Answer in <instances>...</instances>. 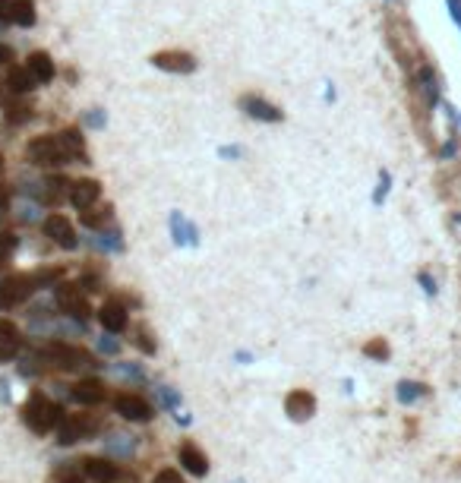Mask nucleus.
I'll list each match as a JSON object with an SVG mask.
<instances>
[{
  "mask_svg": "<svg viewBox=\"0 0 461 483\" xmlns=\"http://www.w3.org/2000/svg\"><path fill=\"white\" fill-rule=\"evenodd\" d=\"M180 465H184L189 474H196V477H202V474L209 471V458L199 452V448L193 446V442H187V446H180Z\"/></svg>",
  "mask_w": 461,
  "mask_h": 483,
  "instance_id": "17",
  "label": "nucleus"
},
{
  "mask_svg": "<svg viewBox=\"0 0 461 483\" xmlns=\"http://www.w3.org/2000/svg\"><path fill=\"white\" fill-rule=\"evenodd\" d=\"M171 231H174V243H196V237H199V231H196V224H189L180 212L171 215Z\"/></svg>",
  "mask_w": 461,
  "mask_h": 483,
  "instance_id": "23",
  "label": "nucleus"
},
{
  "mask_svg": "<svg viewBox=\"0 0 461 483\" xmlns=\"http://www.w3.org/2000/svg\"><path fill=\"white\" fill-rule=\"evenodd\" d=\"M83 124H86V127H92V130H105L107 114L101 111V107H89V111H83Z\"/></svg>",
  "mask_w": 461,
  "mask_h": 483,
  "instance_id": "27",
  "label": "nucleus"
},
{
  "mask_svg": "<svg viewBox=\"0 0 461 483\" xmlns=\"http://www.w3.org/2000/svg\"><path fill=\"white\" fill-rule=\"evenodd\" d=\"M98 196H101V183L92 180V177L70 183V202L79 209V212H83V209H89V206H95V202H98Z\"/></svg>",
  "mask_w": 461,
  "mask_h": 483,
  "instance_id": "11",
  "label": "nucleus"
},
{
  "mask_svg": "<svg viewBox=\"0 0 461 483\" xmlns=\"http://www.w3.org/2000/svg\"><path fill=\"white\" fill-rule=\"evenodd\" d=\"M389 187H392V174L389 171H379V183H376V193H373V202L383 206L385 196H389Z\"/></svg>",
  "mask_w": 461,
  "mask_h": 483,
  "instance_id": "28",
  "label": "nucleus"
},
{
  "mask_svg": "<svg viewBox=\"0 0 461 483\" xmlns=\"http://www.w3.org/2000/svg\"><path fill=\"white\" fill-rule=\"evenodd\" d=\"M420 284H424L426 294H436V281H433V278L426 275V272H420Z\"/></svg>",
  "mask_w": 461,
  "mask_h": 483,
  "instance_id": "39",
  "label": "nucleus"
},
{
  "mask_svg": "<svg viewBox=\"0 0 461 483\" xmlns=\"http://www.w3.org/2000/svg\"><path fill=\"white\" fill-rule=\"evenodd\" d=\"M6 120H10L13 127H19V124H25V120H32V111L25 105H13L10 111H6Z\"/></svg>",
  "mask_w": 461,
  "mask_h": 483,
  "instance_id": "30",
  "label": "nucleus"
},
{
  "mask_svg": "<svg viewBox=\"0 0 461 483\" xmlns=\"http://www.w3.org/2000/svg\"><path fill=\"white\" fill-rule=\"evenodd\" d=\"M42 357L47 360V366L54 370H64V373H76V370H86V366H95L92 354L76 348V344H66V342H54L47 344Z\"/></svg>",
  "mask_w": 461,
  "mask_h": 483,
  "instance_id": "3",
  "label": "nucleus"
},
{
  "mask_svg": "<svg viewBox=\"0 0 461 483\" xmlns=\"http://www.w3.org/2000/svg\"><path fill=\"white\" fill-rule=\"evenodd\" d=\"M114 411L124 420H133V424H146V420L152 417V405L142 395H136V392H120V395L114 398Z\"/></svg>",
  "mask_w": 461,
  "mask_h": 483,
  "instance_id": "6",
  "label": "nucleus"
},
{
  "mask_svg": "<svg viewBox=\"0 0 461 483\" xmlns=\"http://www.w3.org/2000/svg\"><path fill=\"white\" fill-rule=\"evenodd\" d=\"M19 348H23V332L16 329V322L0 319V363L16 357Z\"/></svg>",
  "mask_w": 461,
  "mask_h": 483,
  "instance_id": "13",
  "label": "nucleus"
},
{
  "mask_svg": "<svg viewBox=\"0 0 461 483\" xmlns=\"http://www.w3.org/2000/svg\"><path fill=\"white\" fill-rule=\"evenodd\" d=\"M417 79H420V88H424L426 105L436 107V105H439V79H436V73H433V66H426V64L420 66Z\"/></svg>",
  "mask_w": 461,
  "mask_h": 483,
  "instance_id": "22",
  "label": "nucleus"
},
{
  "mask_svg": "<svg viewBox=\"0 0 461 483\" xmlns=\"http://www.w3.org/2000/svg\"><path fill=\"white\" fill-rule=\"evenodd\" d=\"M42 199L47 206H57V202H64V196L70 199V180H64V177H47L42 183Z\"/></svg>",
  "mask_w": 461,
  "mask_h": 483,
  "instance_id": "21",
  "label": "nucleus"
},
{
  "mask_svg": "<svg viewBox=\"0 0 461 483\" xmlns=\"http://www.w3.org/2000/svg\"><path fill=\"white\" fill-rule=\"evenodd\" d=\"M35 4L32 0H13V10H10V23L23 25V29H32L35 25Z\"/></svg>",
  "mask_w": 461,
  "mask_h": 483,
  "instance_id": "24",
  "label": "nucleus"
},
{
  "mask_svg": "<svg viewBox=\"0 0 461 483\" xmlns=\"http://www.w3.org/2000/svg\"><path fill=\"white\" fill-rule=\"evenodd\" d=\"M4 25H6V23H0V32H4Z\"/></svg>",
  "mask_w": 461,
  "mask_h": 483,
  "instance_id": "43",
  "label": "nucleus"
},
{
  "mask_svg": "<svg viewBox=\"0 0 461 483\" xmlns=\"http://www.w3.org/2000/svg\"><path fill=\"white\" fill-rule=\"evenodd\" d=\"M136 344H139V348L146 351V354H155V344L148 342V332H146V329H139V332H136Z\"/></svg>",
  "mask_w": 461,
  "mask_h": 483,
  "instance_id": "36",
  "label": "nucleus"
},
{
  "mask_svg": "<svg viewBox=\"0 0 461 483\" xmlns=\"http://www.w3.org/2000/svg\"><path fill=\"white\" fill-rule=\"evenodd\" d=\"M95 430H98V420H95L92 414H64V420L57 424V436L64 446L79 442V439H89Z\"/></svg>",
  "mask_w": 461,
  "mask_h": 483,
  "instance_id": "5",
  "label": "nucleus"
},
{
  "mask_svg": "<svg viewBox=\"0 0 461 483\" xmlns=\"http://www.w3.org/2000/svg\"><path fill=\"white\" fill-rule=\"evenodd\" d=\"M25 70L35 76V83H51V79H54V60H51V54L32 51L29 60H25Z\"/></svg>",
  "mask_w": 461,
  "mask_h": 483,
  "instance_id": "15",
  "label": "nucleus"
},
{
  "mask_svg": "<svg viewBox=\"0 0 461 483\" xmlns=\"http://www.w3.org/2000/svg\"><path fill=\"white\" fill-rule=\"evenodd\" d=\"M10 10H13V0H0V23H10Z\"/></svg>",
  "mask_w": 461,
  "mask_h": 483,
  "instance_id": "40",
  "label": "nucleus"
},
{
  "mask_svg": "<svg viewBox=\"0 0 461 483\" xmlns=\"http://www.w3.org/2000/svg\"><path fill=\"white\" fill-rule=\"evenodd\" d=\"M0 101H4V83H0Z\"/></svg>",
  "mask_w": 461,
  "mask_h": 483,
  "instance_id": "42",
  "label": "nucleus"
},
{
  "mask_svg": "<svg viewBox=\"0 0 461 483\" xmlns=\"http://www.w3.org/2000/svg\"><path fill=\"white\" fill-rule=\"evenodd\" d=\"M13 60V47L10 45H0V64H10Z\"/></svg>",
  "mask_w": 461,
  "mask_h": 483,
  "instance_id": "41",
  "label": "nucleus"
},
{
  "mask_svg": "<svg viewBox=\"0 0 461 483\" xmlns=\"http://www.w3.org/2000/svg\"><path fill=\"white\" fill-rule=\"evenodd\" d=\"M218 155H221V158H240V155H243V149L240 146H225V149H218Z\"/></svg>",
  "mask_w": 461,
  "mask_h": 483,
  "instance_id": "37",
  "label": "nucleus"
},
{
  "mask_svg": "<svg viewBox=\"0 0 461 483\" xmlns=\"http://www.w3.org/2000/svg\"><path fill=\"white\" fill-rule=\"evenodd\" d=\"M152 66H158L165 73H193L196 57L189 51H158L152 54Z\"/></svg>",
  "mask_w": 461,
  "mask_h": 483,
  "instance_id": "9",
  "label": "nucleus"
},
{
  "mask_svg": "<svg viewBox=\"0 0 461 483\" xmlns=\"http://www.w3.org/2000/svg\"><path fill=\"white\" fill-rule=\"evenodd\" d=\"M42 231H45V237L47 240H54L57 247H64V250H76V231H73V224H70V219H64V215H47V219L42 221Z\"/></svg>",
  "mask_w": 461,
  "mask_h": 483,
  "instance_id": "7",
  "label": "nucleus"
},
{
  "mask_svg": "<svg viewBox=\"0 0 461 483\" xmlns=\"http://www.w3.org/2000/svg\"><path fill=\"white\" fill-rule=\"evenodd\" d=\"M284 411L291 414V420H310L316 414V398L303 389H294L284 398Z\"/></svg>",
  "mask_w": 461,
  "mask_h": 483,
  "instance_id": "12",
  "label": "nucleus"
},
{
  "mask_svg": "<svg viewBox=\"0 0 461 483\" xmlns=\"http://www.w3.org/2000/svg\"><path fill=\"white\" fill-rule=\"evenodd\" d=\"M363 354H367V357H373V360H385V357H389V344H385L383 338H373L367 348H363Z\"/></svg>",
  "mask_w": 461,
  "mask_h": 483,
  "instance_id": "29",
  "label": "nucleus"
},
{
  "mask_svg": "<svg viewBox=\"0 0 461 483\" xmlns=\"http://www.w3.org/2000/svg\"><path fill=\"white\" fill-rule=\"evenodd\" d=\"M57 307L73 319H86L89 316V303L79 294V284H60L57 288Z\"/></svg>",
  "mask_w": 461,
  "mask_h": 483,
  "instance_id": "10",
  "label": "nucleus"
},
{
  "mask_svg": "<svg viewBox=\"0 0 461 483\" xmlns=\"http://www.w3.org/2000/svg\"><path fill=\"white\" fill-rule=\"evenodd\" d=\"M73 398L86 407H95L105 401V385H101L98 379H79V383L73 385Z\"/></svg>",
  "mask_w": 461,
  "mask_h": 483,
  "instance_id": "14",
  "label": "nucleus"
},
{
  "mask_svg": "<svg viewBox=\"0 0 461 483\" xmlns=\"http://www.w3.org/2000/svg\"><path fill=\"white\" fill-rule=\"evenodd\" d=\"M35 219H38L35 206H23V209H19V221H35Z\"/></svg>",
  "mask_w": 461,
  "mask_h": 483,
  "instance_id": "38",
  "label": "nucleus"
},
{
  "mask_svg": "<svg viewBox=\"0 0 461 483\" xmlns=\"http://www.w3.org/2000/svg\"><path fill=\"white\" fill-rule=\"evenodd\" d=\"M86 477H92L95 483H111L117 480V465H111V461L105 458H86Z\"/></svg>",
  "mask_w": 461,
  "mask_h": 483,
  "instance_id": "19",
  "label": "nucleus"
},
{
  "mask_svg": "<svg viewBox=\"0 0 461 483\" xmlns=\"http://www.w3.org/2000/svg\"><path fill=\"white\" fill-rule=\"evenodd\" d=\"M23 420H25V426H29V430H35V433H51L54 426H57L60 420H64V411H60V407L54 405L51 398L32 395V398L23 405Z\"/></svg>",
  "mask_w": 461,
  "mask_h": 483,
  "instance_id": "2",
  "label": "nucleus"
},
{
  "mask_svg": "<svg viewBox=\"0 0 461 483\" xmlns=\"http://www.w3.org/2000/svg\"><path fill=\"white\" fill-rule=\"evenodd\" d=\"M98 319L107 332H124L127 329V310H124V303H117V301H107L105 307L98 310Z\"/></svg>",
  "mask_w": 461,
  "mask_h": 483,
  "instance_id": "16",
  "label": "nucleus"
},
{
  "mask_svg": "<svg viewBox=\"0 0 461 483\" xmlns=\"http://www.w3.org/2000/svg\"><path fill=\"white\" fill-rule=\"evenodd\" d=\"M240 111L247 114L250 120H262V124H278L284 117L281 107H275L272 101L259 98V95H243L240 98Z\"/></svg>",
  "mask_w": 461,
  "mask_h": 483,
  "instance_id": "8",
  "label": "nucleus"
},
{
  "mask_svg": "<svg viewBox=\"0 0 461 483\" xmlns=\"http://www.w3.org/2000/svg\"><path fill=\"white\" fill-rule=\"evenodd\" d=\"M25 158H29V165H35V168H64V165H73V155L66 152L60 133L57 136H35V139L25 146Z\"/></svg>",
  "mask_w": 461,
  "mask_h": 483,
  "instance_id": "1",
  "label": "nucleus"
},
{
  "mask_svg": "<svg viewBox=\"0 0 461 483\" xmlns=\"http://www.w3.org/2000/svg\"><path fill=\"white\" fill-rule=\"evenodd\" d=\"M424 385H420V383H402V385H398V398H402V401H414L417 395H424Z\"/></svg>",
  "mask_w": 461,
  "mask_h": 483,
  "instance_id": "31",
  "label": "nucleus"
},
{
  "mask_svg": "<svg viewBox=\"0 0 461 483\" xmlns=\"http://www.w3.org/2000/svg\"><path fill=\"white\" fill-rule=\"evenodd\" d=\"M6 88H10L13 95H25L35 88V76H32L25 66H10V73H6Z\"/></svg>",
  "mask_w": 461,
  "mask_h": 483,
  "instance_id": "20",
  "label": "nucleus"
},
{
  "mask_svg": "<svg viewBox=\"0 0 461 483\" xmlns=\"http://www.w3.org/2000/svg\"><path fill=\"white\" fill-rule=\"evenodd\" d=\"M13 250H16V237H13V234H0V265L10 260Z\"/></svg>",
  "mask_w": 461,
  "mask_h": 483,
  "instance_id": "32",
  "label": "nucleus"
},
{
  "mask_svg": "<svg viewBox=\"0 0 461 483\" xmlns=\"http://www.w3.org/2000/svg\"><path fill=\"white\" fill-rule=\"evenodd\" d=\"M86 480V465L83 461H66V465H57L51 471L47 483H83Z\"/></svg>",
  "mask_w": 461,
  "mask_h": 483,
  "instance_id": "18",
  "label": "nucleus"
},
{
  "mask_svg": "<svg viewBox=\"0 0 461 483\" xmlns=\"http://www.w3.org/2000/svg\"><path fill=\"white\" fill-rule=\"evenodd\" d=\"M152 483H187V480L180 477V471H171V467H168V471H158V474H155Z\"/></svg>",
  "mask_w": 461,
  "mask_h": 483,
  "instance_id": "33",
  "label": "nucleus"
},
{
  "mask_svg": "<svg viewBox=\"0 0 461 483\" xmlns=\"http://www.w3.org/2000/svg\"><path fill=\"white\" fill-rule=\"evenodd\" d=\"M60 139H64L66 152L73 155V161H86V142H83V136H79V130H64Z\"/></svg>",
  "mask_w": 461,
  "mask_h": 483,
  "instance_id": "25",
  "label": "nucleus"
},
{
  "mask_svg": "<svg viewBox=\"0 0 461 483\" xmlns=\"http://www.w3.org/2000/svg\"><path fill=\"white\" fill-rule=\"evenodd\" d=\"M107 219H111V206H105V209L89 206V209H83V212H79V221H83L86 228H105Z\"/></svg>",
  "mask_w": 461,
  "mask_h": 483,
  "instance_id": "26",
  "label": "nucleus"
},
{
  "mask_svg": "<svg viewBox=\"0 0 461 483\" xmlns=\"http://www.w3.org/2000/svg\"><path fill=\"white\" fill-rule=\"evenodd\" d=\"M455 152H458V136H449V142H445V146L439 149V158H443V161H449Z\"/></svg>",
  "mask_w": 461,
  "mask_h": 483,
  "instance_id": "35",
  "label": "nucleus"
},
{
  "mask_svg": "<svg viewBox=\"0 0 461 483\" xmlns=\"http://www.w3.org/2000/svg\"><path fill=\"white\" fill-rule=\"evenodd\" d=\"M32 278H35V284L42 288V284L57 281V278H60V269H45V272H38V275H32Z\"/></svg>",
  "mask_w": 461,
  "mask_h": 483,
  "instance_id": "34",
  "label": "nucleus"
},
{
  "mask_svg": "<svg viewBox=\"0 0 461 483\" xmlns=\"http://www.w3.org/2000/svg\"><path fill=\"white\" fill-rule=\"evenodd\" d=\"M35 278L32 275H10L0 281V310H13L19 307V303H25L32 297V291H35Z\"/></svg>",
  "mask_w": 461,
  "mask_h": 483,
  "instance_id": "4",
  "label": "nucleus"
}]
</instances>
